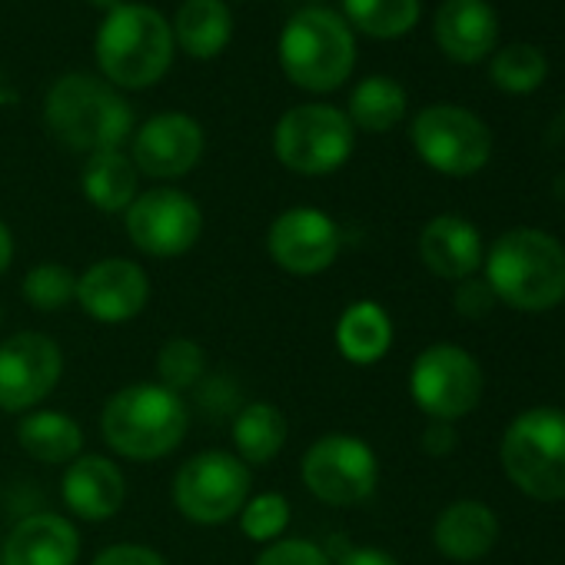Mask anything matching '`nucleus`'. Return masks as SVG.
Masks as SVG:
<instances>
[{
	"label": "nucleus",
	"mask_w": 565,
	"mask_h": 565,
	"mask_svg": "<svg viewBox=\"0 0 565 565\" xmlns=\"http://www.w3.org/2000/svg\"><path fill=\"white\" fill-rule=\"evenodd\" d=\"M482 263L495 300L512 310L545 313L565 300V249L552 233L515 226L489 246Z\"/></svg>",
	"instance_id": "obj_1"
},
{
	"label": "nucleus",
	"mask_w": 565,
	"mask_h": 565,
	"mask_svg": "<svg viewBox=\"0 0 565 565\" xmlns=\"http://www.w3.org/2000/svg\"><path fill=\"white\" fill-rule=\"evenodd\" d=\"M190 429V406L180 393L153 383L117 390L100 409V436L120 459L157 462L177 452Z\"/></svg>",
	"instance_id": "obj_2"
},
{
	"label": "nucleus",
	"mask_w": 565,
	"mask_h": 565,
	"mask_svg": "<svg viewBox=\"0 0 565 565\" xmlns=\"http://www.w3.org/2000/svg\"><path fill=\"white\" fill-rule=\"evenodd\" d=\"M47 130L74 153H100L120 150L134 137V114L130 104L90 74H67L61 77L44 100Z\"/></svg>",
	"instance_id": "obj_3"
},
{
	"label": "nucleus",
	"mask_w": 565,
	"mask_h": 565,
	"mask_svg": "<svg viewBox=\"0 0 565 565\" xmlns=\"http://www.w3.org/2000/svg\"><path fill=\"white\" fill-rule=\"evenodd\" d=\"M173 31L150 4H124L110 11L97 31V67L110 87H153L173 64Z\"/></svg>",
	"instance_id": "obj_4"
},
{
	"label": "nucleus",
	"mask_w": 565,
	"mask_h": 565,
	"mask_svg": "<svg viewBox=\"0 0 565 565\" xmlns=\"http://www.w3.org/2000/svg\"><path fill=\"white\" fill-rule=\"evenodd\" d=\"M279 67L290 84L310 94L343 87L356 67V41L347 18L327 8L294 14L279 34Z\"/></svg>",
	"instance_id": "obj_5"
},
{
	"label": "nucleus",
	"mask_w": 565,
	"mask_h": 565,
	"mask_svg": "<svg viewBox=\"0 0 565 565\" xmlns=\"http://www.w3.org/2000/svg\"><path fill=\"white\" fill-rule=\"evenodd\" d=\"M502 469L539 502L565 499V413L552 406L519 413L502 436Z\"/></svg>",
	"instance_id": "obj_6"
},
{
	"label": "nucleus",
	"mask_w": 565,
	"mask_h": 565,
	"mask_svg": "<svg viewBox=\"0 0 565 565\" xmlns=\"http://www.w3.org/2000/svg\"><path fill=\"white\" fill-rule=\"evenodd\" d=\"M356 130L340 107L300 104L279 117L273 130L276 160L300 177L337 173L353 157Z\"/></svg>",
	"instance_id": "obj_7"
},
{
	"label": "nucleus",
	"mask_w": 565,
	"mask_h": 565,
	"mask_svg": "<svg viewBox=\"0 0 565 565\" xmlns=\"http://www.w3.org/2000/svg\"><path fill=\"white\" fill-rule=\"evenodd\" d=\"M253 472L226 449H203L190 456L173 476V505L196 525H223L239 515L253 495Z\"/></svg>",
	"instance_id": "obj_8"
},
{
	"label": "nucleus",
	"mask_w": 565,
	"mask_h": 565,
	"mask_svg": "<svg viewBox=\"0 0 565 565\" xmlns=\"http://www.w3.org/2000/svg\"><path fill=\"white\" fill-rule=\"evenodd\" d=\"M300 479L313 499L350 509L376 492L380 459L366 439L350 433H327L303 452Z\"/></svg>",
	"instance_id": "obj_9"
},
{
	"label": "nucleus",
	"mask_w": 565,
	"mask_h": 565,
	"mask_svg": "<svg viewBox=\"0 0 565 565\" xmlns=\"http://www.w3.org/2000/svg\"><path fill=\"white\" fill-rule=\"evenodd\" d=\"M419 160L443 177H472L492 157L489 127L466 107L433 104L409 127Z\"/></svg>",
	"instance_id": "obj_10"
},
{
	"label": "nucleus",
	"mask_w": 565,
	"mask_h": 565,
	"mask_svg": "<svg viewBox=\"0 0 565 565\" xmlns=\"http://www.w3.org/2000/svg\"><path fill=\"white\" fill-rule=\"evenodd\" d=\"M482 370L476 356H469L456 343L426 347L409 370L413 403L436 423H456L469 416L482 399Z\"/></svg>",
	"instance_id": "obj_11"
},
{
	"label": "nucleus",
	"mask_w": 565,
	"mask_h": 565,
	"mask_svg": "<svg viewBox=\"0 0 565 565\" xmlns=\"http://www.w3.org/2000/svg\"><path fill=\"white\" fill-rule=\"evenodd\" d=\"M124 230L140 253L153 259H173L200 243L203 210L177 186H153L137 193V200L127 206Z\"/></svg>",
	"instance_id": "obj_12"
},
{
	"label": "nucleus",
	"mask_w": 565,
	"mask_h": 565,
	"mask_svg": "<svg viewBox=\"0 0 565 565\" xmlns=\"http://www.w3.org/2000/svg\"><path fill=\"white\" fill-rule=\"evenodd\" d=\"M64 350L54 337L38 330H21L0 343V409L31 413L61 386Z\"/></svg>",
	"instance_id": "obj_13"
},
{
	"label": "nucleus",
	"mask_w": 565,
	"mask_h": 565,
	"mask_svg": "<svg viewBox=\"0 0 565 565\" xmlns=\"http://www.w3.org/2000/svg\"><path fill=\"white\" fill-rule=\"evenodd\" d=\"M343 249V233L327 210L290 206L282 210L266 230L269 259L290 276H320L327 273Z\"/></svg>",
	"instance_id": "obj_14"
},
{
	"label": "nucleus",
	"mask_w": 565,
	"mask_h": 565,
	"mask_svg": "<svg viewBox=\"0 0 565 565\" xmlns=\"http://www.w3.org/2000/svg\"><path fill=\"white\" fill-rule=\"evenodd\" d=\"M90 320L124 327L137 320L150 303V276L137 259L104 256L77 276V300Z\"/></svg>",
	"instance_id": "obj_15"
},
{
	"label": "nucleus",
	"mask_w": 565,
	"mask_h": 565,
	"mask_svg": "<svg viewBox=\"0 0 565 565\" xmlns=\"http://www.w3.org/2000/svg\"><path fill=\"white\" fill-rule=\"evenodd\" d=\"M203 147H206L203 127L190 114L170 110L140 124V130L134 134L130 160L137 173L150 180H180L200 163Z\"/></svg>",
	"instance_id": "obj_16"
},
{
	"label": "nucleus",
	"mask_w": 565,
	"mask_h": 565,
	"mask_svg": "<svg viewBox=\"0 0 565 565\" xmlns=\"http://www.w3.org/2000/svg\"><path fill=\"white\" fill-rule=\"evenodd\" d=\"M81 532L61 512L24 515L0 548V565H77Z\"/></svg>",
	"instance_id": "obj_17"
},
{
	"label": "nucleus",
	"mask_w": 565,
	"mask_h": 565,
	"mask_svg": "<svg viewBox=\"0 0 565 565\" xmlns=\"http://www.w3.org/2000/svg\"><path fill=\"white\" fill-rule=\"evenodd\" d=\"M64 505L84 519V522H107L124 509L127 499V479L120 466L110 456H94L84 452L77 456L61 482Z\"/></svg>",
	"instance_id": "obj_18"
},
{
	"label": "nucleus",
	"mask_w": 565,
	"mask_h": 565,
	"mask_svg": "<svg viewBox=\"0 0 565 565\" xmlns=\"http://www.w3.org/2000/svg\"><path fill=\"white\" fill-rule=\"evenodd\" d=\"M433 34L439 51L456 64H479L495 51L499 14L489 0H443Z\"/></svg>",
	"instance_id": "obj_19"
},
{
	"label": "nucleus",
	"mask_w": 565,
	"mask_h": 565,
	"mask_svg": "<svg viewBox=\"0 0 565 565\" xmlns=\"http://www.w3.org/2000/svg\"><path fill=\"white\" fill-rule=\"evenodd\" d=\"M419 259L433 276L462 282L482 266V236L456 213L433 216L419 233Z\"/></svg>",
	"instance_id": "obj_20"
},
{
	"label": "nucleus",
	"mask_w": 565,
	"mask_h": 565,
	"mask_svg": "<svg viewBox=\"0 0 565 565\" xmlns=\"http://www.w3.org/2000/svg\"><path fill=\"white\" fill-rule=\"evenodd\" d=\"M433 542L452 562H476L499 542V519L479 499H456L436 515Z\"/></svg>",
	"instance_id": "obj_21"
},
{
	"label": "nucleus",
	"mask_w": 565,
	"mask_h": 565,
	"mask_svg": "<svg viewBox=\"0 0 565 565\" xmlns=\"http://www.w3.org/2000/svg\"><path fill=\"white\" fill-rule=\"evenodd\" d=\"M18 443L44 466H71L84 456V426L61 409H31L18 423Z\"/></svg>",
	"instance_id": "obj_22"
},
{
	"label": "nucleus",
	"mask_w": 565,
	"mask_h": 565,
	"mask_svg": "<svg viewBox=\"0 0 565 565\" xmlns=\"http://www.w3.org/2000/svg\"><path fill=\"white\" fill-rule=\"evenodd\" d=\"M393 347V320L373 300L350 303L337 320V350L353 366H373L386 360Z\"/></svg>",
	"instance_id": "obj_23"
},
{
	"label": "nucleus",
	"mask_w": 565,
	"mask_h": 565,
	"mask_svg": "<svg viewBox=\"0 0 565 565\" xmlns=\"http://www.w3.org/2000/svg\"><path fill=\"white\" fill-rule=\"evenodd\" d=\"M233 456L253 466H269L290 439V423L276 403H246L233 416Z\"/></svg>",
	"instance_id": "obj_24"
},
{
	"label": "nucleus",
	"mask_w": 565,
	"mask_h": 565,
	"mask_svg": "<svg viewBox=\"0 0 565 565\" xmlns=\"http://www.w3.org/2000/svg\"><path fill=\"white\" fill-rule=\"evenodd\" d=\"M170 31L173 44L183 54L196 61H213L226 51L233 38V18L223 0H183Z\"/></svg>",
	"instance_id": "obj_25"
},
{
	"label": "nucleus",
	"mask_w": 565,
	"mask_h": 565,
	"mask_svg": "<svg viewBox=\"0 0 565 565\" xmlns=\"http://www.w3.org/2000/svg\"><path fill=\"white\" fill-rule=\"evenodd\" d=\"M140 173L124 150H100L84 160L81 170V190L100 213H127V206L137 200Z\"/></svg>",
	"instance_id": "obj_26"
},
{
	"label": "nucleus",
	"mask_w": 565,
	"mask_h": 565,
	"mask_svg": "<svg viewBox=\"0 0 565 565\" xmlns=\"http://www.w3.org/2000/svg\"><path fill=\"white\" fill-rule=\"evenodd\" d=\"M406 107H409L406 90L393 77H366L363 84H356L347 117L353 130L360 127L366 134H386L396 124H403Z\"/></svg>",
	"instance_id": "obj_27"
},
{
	"label": "nucleus",
	"mask_w": 565,
	"mask_h": 565,
	"mask_svg": "<svg viewBox=\"0 0 565 565\" xmlns=\"http://www.w3.org/2000/svg\"><path fill=\"white\" fill-rule=\"evenodd\" d=\"M347 24L376 41H396L419 24L423 0H343Z\"/></svg>",
	"instance_id": "obj_28"
},
{
	"label": "nucleus",
	"mask_w": 565,
	"mask_h": 565,
	"mask_svg": "<svg viewBox=\"0 0 565 565\" xmlns=\"http://www.w3.org/2000/svg\"><path fill=\"white\" fill-rule=\"evenodd\" d=\"M548 61L532 44H505L489 67V81L505 94H532L545 84Z\"/></svg>",
	"instance_id": "obj_29"
},
{
	"label": "nucleus",
	"mask_w": 565,
	"mask_h": 565,
	"mask_svg": "<svg viewBox=\"0 0 565 565\" xmlns=\"http://www.w3.org/2000/svg\"><path fill=\"white\" fill-rule=\"evenodd\" d=\"M24 303L41 310V313H57L77 300V273L67 263L44 259L31 266L21 279Z\"/></svg>",
	"instance_id": "obj_30"
},
{
	"label": "nucleus",
	"mask_w": 565,
	"mask_h": 565,
	"mask_svg": "<svg viewBox=\"0 0 565 565\" xmlns=\"http://www.w3.org/2000/svg\"><path fill=\"white\" fill-rule=\"evenodd\" d=\"M153 373H157L160 386L183 396L186 390L203 383V376H206V350L190 337H170L157 350Z\"/></svg>",
	"instance_id": "obj_31"
},
{
	"label": "nucleus",
	"mask_w": 565,
	"mask_h": 565,
	"mask_svg": "<svg viewBox=\"0 0 565 565\" xmlns=\"http://www.w3.org/2000/svg\"><path fill=\"white\" fill-rule=\"evenodd\" d=\"M236 519H239V529L246 539L269 545L287 535V529L294 522V505L282 492H256L243 502Z\"/></svg>",
	"instance_id": "obj_32"
},
{
	"label": "nucleus",
	"mask_w": 565,
	"mask_h": 565,
	"mask_svg": "<svg viewBox=\"0 0 565 565\" xmlns=\"http://www.w3.org/2000/svg\"><path fill=\"white\" fill-rule=\"evenodd\" d=\"M253 565H333V558L313 539L282 535V539L263 545V552L256 555Z\"/></svg>",
	"instance_id": "obj_33"
},
{
	"label": "nucleus",
	"mask_w": 565,
	"mask_h": 565,
	"mask_svg": "<svg viewBox=\"0 0 565 565\" xmlns=\"http://www.w3.org/2000/svg\"><path fill=\"white\" fill-rule=\"evenodd\" d=\"M452 303H456V313L459 317H466V320H486L499 300H495V294H492V287H489L486 279L469 276V279H462L459 287H456V300Z\"/></svg>",
	"instance_id": "obj_34"
},
{
	"label": "nucleus",
	"mask_w": 565,
	"mask_h": 565,
	"mask_svg": "<svg viewBox=\"0 0 565 565\" xmlns=\"http://www.w3.org/2000/svg\"><path fill=\"white\" fill-rule=\"evenodd\" d=\"M90 565H170L157 548L150 545H137V542H114L107 548L97 552V558Z\"/></svg>",
	"instance_id": "obj_35"
},
{
	"label": "nucleus",
	"mask_w": 565,
	"mask_h": 565,
	"mask_svg": "<svg viewBox=\"0 0 565 565\" xmlns=\"http://www.w3.org/2000/svg\"><path fill=\"white\" fill-rule=\"evenodd\" d=\"M456 429H452V423H429L426 426V433H423V449L429 452V456H436V459H443V456H449L452 449H456Z\"/></svg>",
	"instance_id": "obj_36"
},
{
	"label": "nucleus",
	"mask_w": 565,
	"mask_h": 565,
	"mask_svg": "<svg viewBox=\"0 0 565 565\" xmlns=\"http://www.w3.org/2000/svg\"><path fill=\"white\" fill-rule=\"evenodd\" d=\"M337 565H399L390 552L383 548H373V545H356V548H347Z\"/></svg>",
	"instance_id": "obj_37"
},
{
	"label": "nucleus",
	"mask_w": 565,
	"mask_h": 565,
	"mask_svg": "<svg viewBox=\"0 0 565 565\" xmlns=\"http://www.w3.org/2000/svg\"><path fill=\"white\" fill-rule=\"evenodd\" d=\"M11 263H14V233L4 220H0V276L11 269Z\"/></svg>",
	"instance_id": "obj_38"
},
{
	"label": "nucleus",
	"mask_w": 565,
	"mask_h": 565,
	"mask_svg": "<svg viewBox=\"0 0 565 565\" xmlns=\"http://www.w3.org/2000/svg\"><path fill=\"white\" fill-rule=\"evenodd\" d=\"M90 4L110 14V11H117V8H124V4H127V0H90Z\"/></svg>",
	"instance_id": "obj_39"
}]
</instances>
